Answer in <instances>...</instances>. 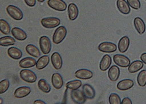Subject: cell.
Returning a JSON list of instances; mask_svg holds the SVG:
<instances>
[{
    "label": "cell",
    "mask_w": 146,
    "mask_h": 104,
    "mask_svg": "<svg viewBox=\"0 0 146 104\" xmlns=\"http://www.w3.org/2000/svg\"><path fill=\"white\" fill-rule=\"evenodd\" d=\"M67 29L64 26L57 28L52 35V42L55 44L62 43L67 35Z\"/></svg>",
    "instance_id": "obj_1"
},
{
    "label": "cell",
    "mask_w": 146,
    "mask_h": 104,
    "mask_svg": "<svg viewBox=\"0 0 146 104\" xmlns=\"http://www.w3.org/2000/svg\"><path fill=\"white\" fill-rule=\"evenodd\" d=\"M8 14L15 20H21L23 18V13L22 11L19 7L13 5H9L6 9Z\"/></svg>",
    "instance_id": "obj_2"
},
{
    "label": "cell",
    "mask_w": 146,
    "mask_h": 104,
    "mask_svg": "<svg viewBox=\"0 0 146 104\" xmlns=\"http://www.w3.org/2000/svg\"><path fill=\"white\" fill-rule=\"evenodd\" d=\"M60 19L55 17H45L41 19V23L46 29H53L57 28L60 24Z\"/></svg>",
    "instance_id": "obj_3"
},
{
    "label": "cell",
    "mask_w": 146,
    "mask_h": 104,
    "mask_svg": "<svg viewBox=\"0 0 146 104\" xmlns=\"http://www.w3.org/2000/svg\"><path fill=\"white\" fill-rule=\"evenodd\" d=\"M20 77L22 80L29 83H35L37 79V76L34 71L28 69H24L20 71Z\"/></svg>",
    "instance_id": "obj_4"
},
{
    "label": "cell",
    "mask_w": 146,
    "mask_h": 104,
    "mask_svg": "<svg viewBox=\"0 0 146 104\" xmlns=\"http://www.w3.org/2000/svg\"><path fill=\"white\" fill-rule=\"evenodd\" d=\"M39 43L41 52L44 54L47 55L50 53L52 45L51 41L48 37L46 36H41L39 38Z\"/></svg>",
    "instance_id": "obj_5"
},
{
    "label": "cell",
    "mask_w": 146,
    "mask_h": 104,
    "mask_svg": "<svg viewBox=\"0 0 146 104\" xmlns=\"http://www.w3.org/2000/svg\"><path fill=\"white\" fill-rule=\"evenodd\" d=\"M114 63L117 66L122 68L128 67L131 64L129 58L122 54H116L113 58Z\"/></svg>",
    "instance_id": "obj_6"
},
{
    "label": "cell",
    "mask_w": 146,
    "mask_h": 104,
    "mask_svg": "<svg viewBox=\"0 0 146 104\" xmlns=\"http://www.w3.org/2000/svg\"><path fill=\"white\" fill-rule=\"evenodd\" d=\"M49 7L57 11H64L67 9V4L63 0H48Z\"/></svg>",
    "instance_id": "obj_7"
},
{
    "label": "cell",
    "mask_w": 146,
    "mask_h": 104,
    "mask_svg": "<svg viewBox=\"0 0 146 104\" xmlns=\"http://www.w3.org/2000/svg\"><path fill=\"white\" fill-rule=\"evenodd\" d=\"M70 97L72 101L75 103L81 104L84 103L86 102V97L82 90H80L79 89L72 90L70 92Z\"/></svg>",
    "instance_id": "obj_8"
},
{
    "label": "cell",
    "mask_w": 146,
    "mask_h": 104,
    "mask_svg": "<svg viewBox=\"0 0 146 104\" xmlns=\"http://www.w3.org/2000/svg\"><path fill=\"white\" fill-rule=\"evenodd\" d=\"M98 49L104 53H114L117 50V45L110 42H103L98 45Z\"/></svg>",
    "instance_id": "obj_9"
},
{
    "label": "cell",
    "mask_w": 146,
    "mask_h": 104,
    "mask_svg": "<svg viewBox=\"0 0 146 104\" xmlns=\"http://www.w3.org/2000/svg\"><path fill=\"white\" fill-rule=\"evenodd\" d=\"M75 76L79 79L88 80L93 77V73L90 70L81 68L76 71L75 73Z\"/></svg>",
    "instance_id": "obj_10"
},
{
    "label": "cell",
    "mask_w": 146,
    "mask_h": 104,
    "mask_svg": "<svg viewBox=\"0 0 146 104\" xmlns=\"http://www.w3.org/2000/svg\"><path fill=\"white\" fill-rule=\"evenodd\" d=\"M51 61L53 67L56 70L61 69L63 66V60L61 55L57 52H55L51 55Z\"/></svg>",
    "instance_id": "obj_11"
},
{
    "label": "cell",
    "mask_w": 146,
    "mask_h": 104,
    "mask_svg": "<svg viewBox=\"0 0 146 104\" xmlns=\"http://www.w3.org/2000/svg\"><path fill=\"white\" fill-rule=\"evenodd\" d=\"M11 34L16 39L19 41H23L27 39V34L26 32L19 28H13L11 30Z\"/></svg>",
    "instance_id": "obj_12"
},
{
    "label": "cell",
    "mask_w": 146,
    "mask_h": 104,
    "mask_svg": "<svg viewBox=\"0 0 146 104\" xmlns=\"http://www.w3.org/2000/svg\"><path fill=\"white\" fill-rule=\"evenodd\" d=\"M51 83L56 89H60L64 84V80L60 74L55 73L52 75Z\"/></svg>",
    "instance_id": "obj_13"
},
{
    "label": "cell",
    "mask_w": 146,
    "mask_h": 104,
    "mask_svg": "<svg viewBox=\"0 0 146 104\" xmlns=\"http://www.w3.org/2000/svg\"><path fill=\"white\" fill-rule=\"evenodd\" d=\"M116 5L118 10L122 14L127 15L129 14L131 12L130 6L128 4L126 0H117Z\"/></svg>",
    "instance_id": "obj_14"
},
{
    "label": "cell",
    "mask_w": 146,
    "mask_h": 104,
    "mask_svg": "<svg viewBox=\"0 0 146 104\" xmlns=\"http://www.w3.org/2000/svg\"><path fill=\"white\" fill-rule=\"evenodd\" d=\"M31 92V89L28 86H22L16 89L14 92L16 98L21 99L28 96Z\"/></svg>",
    "instance_id": "obj_15"
},
{
    "label": "cell",
    "mask_w": 146,
    "mask_h": 104,
    "mask_svg": "<svg viewBox=\"0 0 146 104\" xmlns=\"http://www.w3.org/2000/svg\"><path fill=\"white\" fill-rule=\"evenodd\" d=\"M134 85V82L133 80L127 79L119 81L117 84V88L119 90L126 91L131 89Z\"/></svg>",
    "instance_id": "obj_16"
},
{
    "label": "cell",
    "mask_w": 146,
    "mask_h": 104,
    "mask_svg": "<svg viewBox=\"0 0 146 104\" xmlns=\"http://www.w3.org/2000/svg\"><path fill=\"white\" fill-rule=\"evenodd\" d=\"M68 13L69 20L74 21L77 18L79 15V9L78 6L74 3H70L68 5Z\"/></svg>",
    "instance_id": "obj_17"
},
{
    "label": "cell",
    "mask_w": 146,
    "mask_h": 104,
    "mask_svg": "<svg viewBox=\"0 0 146 104\" xmlns=\"http://www.w3.org/2000/svg\"><path fill=\"white\" fill-rule=\"evenodd\" d=\"M130 44L129 38L127 36H124L119 40L118 43V49L121 53H125L129 48Z\"/></svg>",
    "instance_id": "obj_18"
},
{
    "label": "cell",
    "mask_w": 146,
    "mask_h": 104,
    "mask_svg": "<svg viewBox=\"0 0 146 104\" xmlns=\"http://www.w3.org/2000/svg\"><path fill=\"white\" fill-rule=\"evenodd\" d=\"M134 24L136 30L139 34L143 35L144 34L146 30V25L141 17H135L134 20Z\"/></svg>",
    "instance_id": "obj_19"
},
{
    "label": "cell",
    "mask_w": 146,
    "mask_h": 104,
    "mask_svg": "<svg viewBox=\"0 0 146 104\" xmlns=\"http://www.w3.org/2000/svg\"><path fill=\"white\" fill-rule=\"evenodd\" d=\"M120 76V69L119 66L113 65L112 66L108 71L109 79L111 82H116L118 80Z\"/></svg>",
    "instance_id": "obj_20"
},
{
    "label": "cell",
    "mask_w": 146,
    "mask_h": 104,
    "mask_svg": "<svg viewBox=\"0 0 146 104\" xmlns=\"http://www.w3.org/2000/svg\"><path fill=\"white\" fill-rule=\"evenodd\" d=\"M82 90L86 98L92 99L96 96V91L92 86L89 84H84L82 86Z\"/></svg>",
    "instance_id": "obj_21"
},
{
    "label": "cell",
    "mask_w": 146,
    "mask_h": 104,
    "mask_svg": "<svg viewBox=\"0 0 146 104\" xmlns=\"http://www.w3.org/2000/svg\"><path fill=\"white\" fill-rule=\"evenodd\" d=\"M36 60L32 57H26L19 61V66L23 68H28L36 66Z\"/></svg>",
    "instance_id": "obj_22"
},
{
    "label": "cell",
    "mask_w": 146,
    "mask_h": 104,
    "mask_svg": "<svg viewBox=\"0 0 146 104\" xmlns=\"http://www.w3.org/2000/svg\"><path fill=\"white\" fill-rule=\"evenodd\" d=\"M112 63V59L110 55L106 54L103 56L102 60L100 62L99 67L101 71H105L108 70V68L110 67Z\"/></svg>",
    "instance_id": "obj_23"
},
{
    "label": "cell",
    "mask_w": 146,
    "mask_h": 104,
    "mask_svg": "<svg viewBox=\"0 0 146 104\" xmlns=\"http://www.w3.org/2000/svg\"><path fill=\"white\" fill-rule=\"evenodd\" d=\"M7 54L10 58L14 60L21 59L23 55L22 51L16 47L9 48L7 50Z\"/></svg>",
    "instance_id": "obj_24"
},
{
    "label": "cell",
    "mask_w": 146,
    "mask_h": 104,
    "mask_svg": "<svg viewBox=\"0 0 146 104\" xmlns=\"http://www.w3.org/2000/svg\"><path fill=\"white\" fill-rule=\"evenodd\" d=\"M144 67V63L140 60L132 62L128 67V71L130 73H135L141 70Z\"/></svg>",
    "instance_id": "obj_25"
},
{
    "label": "cell",
    "mask_w": 146,
    "mask_h": 104,
    "mask_svg": "<svg viewBox=\"0 0 146 104\" xmlns=\"http://www.w3.org/2000/svg\"><path fill=\"white\" fill-rule=\"evenodd\" d=\"M26 53L31 56L35 57V58H39L41 56V53L39 49L34 45L29 44L25 48Z\"/></svg>",
    "instance_id": "obj_26"
},
{
    "label": "cell",
    "mask_w": 146,
    "mask_h": 104,
    "mask_svg": "<svg viewBox=\"0 0 146 104\" xmlns=\"http://www.w3.org/2000/svg\"><path fill=\"white\" fill-rule=\"evenodd\" d=\"M50 63V57L48 55H43L36 61V68L38 70H42L47 67Z\"/></svg>",
    "instance_id": "obj_27"
},
{
    "label": "cell",
    "mask_w": 146,
    "mask_h": 104,
    "mask_svg": "<svg viewBox=\"0 0 146 104\" xmlns=\"http://www.w3.org/2000/svg\"><path fill=\"white\" fill-rule=\"evenodd\" d=\"M15 43V39L13 38L10 36H4L0 38V45L2 47H10L14 45Z\"/></svg>",
    "instance_id": "obj_28"
},
{
    "label": "cell",
    "mask_w": 146,
    "mask_h": 104,
    "mask_svg": "<svg viewBox=\"0 0 146 104\" xmlns=\"http://www.w3.org/2000/svg\"><path fill=\"white\" fill-rule=\"evenodd\" d=\"M38 86L39 89L41 90L44 93H48L50 92L51 91V86L46 81L45 79H40L38 81Z\"/></svg>",
    "instance_id": "obj_29"
},
{
    "label": "cell",
    "mask_w": 146,
    "mask_h": 104,
    "mask_svg": "<svg viewBox=\"0 0 146 104\" xmlns=\"http://www.w3.org/2000/svg\"><path fill=\"white\" fill-rule=\"evenodd\" d=\"M0 31L2 34L7 35L10 34L11 28L9 23L4 19H0Z\"/></svg>",
    "instance_id": "obj_30"
},
{
    "label": "cell",
    "mask_w": 146,
    "mask_h": 104,
    "mask_svg": "<svg viewBox=\"0 0 146 104\" xmlns=\"http://www.w3.org/2000/svg\"><path fill=\"white\" fill-rule=\"evenodd\" d=\"M137 83L140 87L146 86V70H141L137 76Z\"/></svg>",
    "instance_id": "obj_31"
},
{
    "label": "cell",
    "mask_w": 146,
    "mask_h": 104,
    "mask_svg": "<svg viewBox=\"0 0 146 104\" xmlns=\"http://www.w3.org/2000/svg\"><path fill=\"white\" fill-rule=\"evenodd\" d=\"M82 83L79 80H75L68 82L66 84V87L67 89L69 90H76L80 88L82 86Z\"/></svg>",
    "instance_id": "obj_32"
},
{
    "label": "cell",
    "mask_w": 146,
    "mask_h": 104,
    "mask_svg": "<svg viewBox=\"0 0 146 104\" xmlns=\"http://www.w3.org/2000/svg\"><path fill=\"white\" fill-rule=\"evenodd\" d=\"M121 97L117 93H111L109 97V102L110 104H121Z\"/></svg>",
    "instance_id": "obj_33"
},
{
    "label": "cell",
    "mask_w": 146,
    "mask_h": 104,
    "mask_svg": "<svg viewBox=\"0 0 146 104\" xmlns=\"http://www.w3.org/2000/svg\"><path fill=\"white\" fill-rule=\"evenodd\" d=\"M10 87V82L7 79H4L0 82V94H3L7 91Z\"/></svg>",
    "instance_id": "obj_34"
},
{
    "label": "cell",
    "mask_w": 146,
    "mask_h": 104,
    "mask_svg": "<svg viewBox=\"0 0 146 104\" xmlns=\"http://www.w3.org/2000/svg\"><path fill=\"white\" fill-rule=\"evenodd\" d=\"M127 1L132 9L138 10L141 8V4L140 0H127Z\"/></svg>",
    "instance_id": "obj_35"
},
{
    "label": "cell",
    "mask_w": 146,
    "mask_h": 104,
    "mask_svg": "<svg viewBox=\"0 0 146 104\" xmlns=\"http://www.w3.org/2000/svg\"><path fill=\"white\" fill-rule=\"evenodd\" d=\"M25 4L29 7H33L36 5V0H24Z\"/></svg>",
    "instance_id": "obj_36"
},
{
    "label": "cell",
    "mask_w": 146,
    "mask_h": 104,
    "mask_svg": "<svg viewBox=\"0 0 146 104\" xmlns=\"http://www.w3.org/2000/svg\"><path fill=\"white\" fill-rule=\"evenodd\" d=\"M121 103L122 104H132V102L129 97H124V98L122 99V101H121Z\"/></svg>",
    "instance_id": "obj_37"
},
{
    "label": "cell",
    "mask_w": 146,
    "mask_h": 104,
    "mask_svg": "<svg viewBox=\"0 0 146 104\" xmlns=\"http://www.w3.org/2000/svg\"><path fill=\"white\" fill-rule=\"evenodd\" d=\"M141 61L146 65V53H144L141 55Z\"/></svg>",
    "instance_id": "obj_38"
},
{
    "label": "cell",
    "mask_w": 146,
    "mask_h": 104,
    "mask_svg": "<svg viewBox=\"0 0 146 104\" xmlns=\"http://www.w3.org/2000/svg\"><path fill=\"white\" fill-rule=\"evenodd\" d=\"M34 104H45V102L40 100V99H38V100H36L34 102Z\"/></svg>",
    "instance_id": "obj_39"
},
{
    "label": "cell",
    "mask_w": 146,
    "mask_h": 104,
    "mask_svg": "<svg viewBox=\"0 0 146 104\" xmlns=\"http://www.w3.org/2000/svg\"><path fill=\"white\" fill-rule=\"evenodd\" d=\"M37 1L39 3H43V2H44L45 1V0H37Z\"/></svg>",
    "instance_id": "obj_40"
},
{
    "label": "cell",
    "mask_w": 146,
    "mask_h": 104,
    "mask_svg": "<svg viewBox=\"0 0 146 104\" xmlns=\"http://www.w3.org/2000/svg\"><path fill=\"white\" fill-rule=\"evenodd\" d=\"M0 100H1V102H0V103L2 104V103H3V99H2V97H1V98H0Z\"/></svg>",
    "instance_id": "obj_41"
},
{
    "label": "cell",
    "mask_w": 146,
    "mask_h": 104,
    "mask_svg": "<svg viewBox=\"0 0 146 104\" xmlns=\"http://www.w3.org/2000/svg\"><path fill=\"white\" fill-rule=\"evenodd\" d=\"M145 1H146V0H145Z\"/></svg>",
    "instance_id": "obj_42"
}]
</instances>
